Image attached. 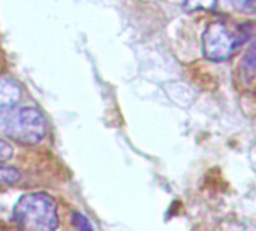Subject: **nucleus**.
I'll return each instance as SVG.
<instances>
[{
    "mask_svg": "<svg viewBox=\"0 0 256 231\" xmlns=\"http://www.w3.org/2000/svg\"><path fill=\"white\" fill-rule=\"evenodd\" d=\"M48 132L45 116L34 107H4L0 108V134L24 144H39Z\"/></svg>",
    "mask_w": 256,
    "mask_h": 231,
    "instance_id": "obj_1",
    "label": "nucleus"
},
{
    "mask_svg": "<svg viewBox=\"0 0 256 231\" xmlns=\"http://www.w3.org/2000/svg\"><path fill=\"white\" fill-rule=\"evenodd\" d=\"M12 219L21 230H56L58 225L56 200L46 192L24 194L12 209Z\"/></svg>",
    "mask_w": 256,
    "mask_h": 231,
    "instance_id": "obj_2",
    "label": "nucleus"
},
{
    "mask_svg": "<svg viewBox=\"0 0 256 231\" xmlns=\"http://www.w3.org/2000/svg\"><path fill=\"white\" fill-rule=\"evenodd\" d=\"M244 27L246 26H240L236 32H230L222 21L210 23L202 33V53L206 59L210 62L228 60L249 36Z\"/></svg>",
    "mask_w": 256,
    "mask_h": 231,
    "instance_id": "obj_3",
    "label": "nucleus"
},
{
    "mask_svg": "<svg viewBox=\"0 0 256 231\" xmlns=\"http://www.w3.org/2000/svg\"><path fill=\"white\" fill-rule=\"evenodd\" d=\"M21 96L20 87L9 78L0 77V108L16 105Z\"/></svg>",
    "mask_w": 256,
    "mask_h": 231,
    "instance_id": "obj_4",
    "label": "nucleus"
},
{
    "mask_svg": "<svg viewBox=\"0 0 256 231\" xmlns=\"http://www.w3.org/2000/svg\"><path fill=\"white\" fill-rule=\"evenodd\" d=\"M242 69L244 72V75H254L256 71V41L254 44H250V47L248 48L244 57H243V65Z\"/></svg>",
    "mask_w": 256,
    "mask_h": 231,
    "instance_id": "obj_5",
    "label": "nucleus"
},
{
    "mask_svg": "<svg viewBox=\"0 0 256 231\" xmlns=\"http://www.w3.org/2000/svg\"><path fill=\"white\" fill-rule=\"evenodd\" d=\"M218 5V0H184V9L188 12L195 11H212Z\"/></svg>",
    "mask_w": 256,
    "mask_h": 231,
    "instance_id": "obj_6",
    "label": "nucleus"
},
{
    "mask_svg": "<svg viewBox=\"0 0 256 231\" xmlns=\"http://www.w3.org/2000/svg\"><path fill=\"white\" fill-rule=\"evenodd\" d=\"M21 179V174L18 170L12 168V167H4L3 164H0V185H10L15 183Z\"/></svg>",
    "mask_w": 256,
    "mask_h": 231,
    "instance_id": "obj_7",
    "label": "nucleus"
},
{
    "mask_svg": "<svg viewBox=\"0 0 256 231\" xmlns=\"http://www.w3.org/2000/svg\"><path fill=\"white\" fill-rule=\"evenodd\" d=\"M232 6L242 12H256V0H231Z\"/></svg>",
    "mask_w": 256,
    "mask_h": 231,
    "instance_id": "obj_8",
    "label": "nucleus"
},
{
    "mask_svg": "<svg viewBox=\"0 0 256 231\" xmlns=\"http://www.w3.org/2000/svg\"><path fill=\"white\" fill-rule=\"evenodd\" d=\"M12 156H14V149H12L10 143H8L6 140L0 138V164H4Z\"/></svg>",
    "mask_w": 256,
    "mask_h": 231,
    "instance_id": "obj_9",
    "label": "nucleus"
},
{
    "mask_svg": "<svg viewBox=\"0 0 256 231\" xmlns=\"http://www.w3.org/2000/svg\"><path fill=\"white\" fill-rule=\"evenodd\" d=\"M72 225L75 228H78V230H92V225L88 224V221L82 215H80V213H74V216H72Z\"/></svg>",
    "mask_w": 256,
    "mask_h": 231,
    "instance_id": "obj_10",
    "label": "nucleus"
}]
</instances>
